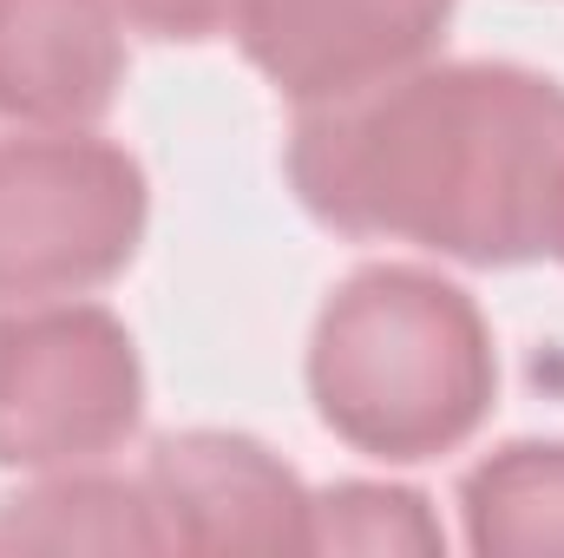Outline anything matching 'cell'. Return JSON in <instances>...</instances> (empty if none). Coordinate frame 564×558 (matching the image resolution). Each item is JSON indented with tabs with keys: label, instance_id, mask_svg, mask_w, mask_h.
<instances>
[{
	"label": "cell",
	"instance_id": "obj_1",
	"mask_svg": "<svg viewBox=\"0 0 564 558\" xmlns=\"http://www.w3.org/2000/svg\"><path fill=\"white\" fill-rule=\"evenodd\" d=\"M558 164L564 86L512 60L414 66L308 106L289 139V184L315 224L473 270L545 257Z\"/></svg>",
	"mask_w": 564,
	"mask_h": 558
},
{
	"label": "cell",
	"instance_id": "obj_2",
	"mask_svg": "<svg viewBox=\"0 0 564 558\" xmlns=\"http://www.w3.org/2000/svg\"><path fill=\"white\" fill-rule=\"evenodd\" d=\"M499 395V355L479 302L414 264H368L308 335V401L322 427L388 466L466 447Z\"/></svg>",
	"mask_w": 564,
	"mask_h": 558
},
{
	"label": "cell",
	"instance_id": "obj_3",
	"mask_svg": "<svg viewBox=\"0 0 564 558\" xmlns=\"http://www.w3.org/2000/svg\"><path fill=\"white\" fill-rule=\"evenodd\" d=\"M151 184L126 144L73 132L0 139V309L106 289L144 244Z\"/></svg>",
	"mask_w": 564,
	"mask_h": 558
},
{
	"label": "cell",
	"instance_id": "obj_4",
	"mask_svg": "<svg viewBox=\"0 0 564 558\" xmlns=\"http://www.w3.org/2000/svg\"><path fill=\"white\" fill-rule=\"evenodd\" d=\"M144 420L132 329L79 296L0 315V466L66 473L119 453Z\"/></svg>",
	"mask_w": 564,
	"mask_h": 558
},
{
	"label": "cell",
	"instance_id": "obj_5",
	"mask_svg": "<svg viewBox=\"0 0 564 558\" xmlns=\"http://www.w3.org/2000/svg\"><path fill=\"white\" fill-rule=\"evenodd\" d=\"M459 0H237V46L282 99L335 106L433 60Z\"/></svg>",
	"mask_w": 564,
	"mask_h": 558
},
{
	"label": "cell",
	"instance_id": "obj_6",
	"mask_svg": "<svg viewBox=\"0 0 564 558\" xmlns=\"http://www.w3.org/2000/svg\"><path fill=\"white\" fill-rule=\"evenodd\" d=\"M171 552H308V486L250 433L191 427L139 466Z\"/></svg>",
	"mask_w": 564,
	"mask_h": 558
},
{
	"label": "cell",
	"instance_id": "obj_7",
	"mask_svg": "<svg viewBox=\"0 0 564 558\" xmlns=\"http://www.w3.org/2000/svg\"><path fill=\"white\" fill-rule=\"evenodd\" d=\"M126 86L119 0H0V119L73 132L112 112Z\"/></svg>",
	"mask_w": 564,
	"mask_h": 558
},
{
	"label": "cell",
	"instance_id": "obj_8",
	"mask_svg": "<svg viewBox=\"0 0 564 558\" xmlns=\"http://www.w3.org/2000/svg\"><path fill=\"white\" fill-rule=\"evenodd\" d=\"M0 552H171V546L144 480L66 466L0 500Z\"/></svg>",
	"mask_w": 564,
	"mask_h": 558
},
{
	"label": "cell",
	"instance_id": "obj_9",
	"mask_svg": "<svg viewBox=\"0 0 564 558\" xmlns=\"http://www.w3.org/2000/svg\"><path fill=\"white\" fill-rule=\"evenodd\" d=\"M479 558H564V440H512L459 480Z\"/></svg>",
	"mask_w": 564,
	"mask_h": 558
},
{
	"label": "cell",
	"instance_id": "obj_10",
	"mask_svg": "<svg viewBox=\"0 0 564 558\" xmlns=\"http://www.w3.org/2000/svg\"><path fill=\"white\" fill-rule=\"evenodd\" d=\"M308 552H446V533L421 493L341 480L308 500Z\"/></svg>",
	"mask_w": 564,
	"mask_h": 558
},
{
	"label": "cell",
	"instance_id": "obj_11",
	"mask_svg": "<svg viewBox=\"0 0 564 558\" xmlns=\"http://www.w3.org/2000/svg\"><path fill=\"white\" fill-rule=\"evenodd\" d=\"M119 13L151 40H210L237 20V0H119Z\"/></svg>",
	"mask_w": 564,
	"mask_h": 558
},
{
	"label": "cell",
	"instance_id": "obj_12",
	"mask_svg": "<svg viewBox=\"0 0 564 558\" xmlns=\"http://www.w3.org/2000/svg\"><path fill=\"white\" fill-rule=\"evenodd\" d=\"M545 257L564 264V164H558V191H552V230H545Z\"/></svg>",
	"mask_w": 564,
	"mask_h": 558
}]
</instances>
